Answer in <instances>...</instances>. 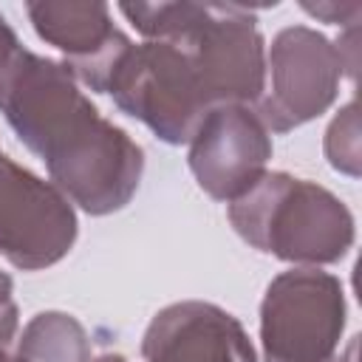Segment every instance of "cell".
<instances>
[{"instance_id":"8fae6325","label":"cell","mask_w":362,"mask_h":362,"mask_svg":"<svg viewBox=\"0 0 362 362\" xmlns=\"http://www.w3.org/2000/svg\"><path fill=\"white\" fill-rule=\"evenodd\" d=\"M25 362H90V339L82 322L65 311H40L17 339Z\"/></svg>"},{"instance_id":"3957f363","label":"cell","mask_w":362,"mask_h":362,"mask_svg":"<svg viewBox=\"0 0 362 362\" xmlns=\"http://www.w3.org/2000/svg\"><path fill=\"white\" fill-rule=\"evenodd\" d=\"M232 229L257 252L294 266H331L356 238L342 198L317 181L269 170L226 209Z\"/></svg>"},{"instance_id":"7c38bea8","label":"cell","mask_w":362,"mask_h":362,"mask_svg":"<svg viewBox=\"0 0 362 362\" xmlns=\"http://www.w3.org/2000/svg\"><path fill=\"white\" fill-rule=\"evenodd\" d=\"M325 158L334 170L359 175V113L356 102H348L325 130Z\"/></svg>"},{"instance_id":"6da1fadb","label":"cell","mask_w":362,"mask_h":362,"mask_svg":"<svg viewBox=\"0 0 362 362\" xmlns=\"http://www.w3.org/2000/svg\"><path fill=\"white\" fill-rule=\"evenodd\" d=\"M0 113L45 161L51 184L88 215L119 212L136 195L144 150L99 113L62 62L23 48L0 76Z\"/></svg>"},{"instance_id":"4fadbf2b","label":"cell","mask_w":362,"mask_h":362,"mask_svg":"<svg viewBox=\"0 0 362 362\" xmlns=\"http://www.w3.org/2000/svg\"><path fill=\"white\" fill-rule=\"evenodd\" d=\"M300 8L305 14L322 20V23L345 25V28L348 25H356L359 23V11H362L359 3H334V0H328V3H300Z\"/></svg>"},{"instance_id":"30bf717a","label":"cell","mask_w":362,"mask_h":362,"mask_svg":"<svg viewBox=\"0 0 362 362\" xmlns=\"http://www.w3.org/2000/svg\"><path fill=\"white\" fill-rule=\"evenodd\" d=\"M141 356L144 362H260L240 320L204 300L161 308L144 331Z\"/></svg>"},{"instance_id":"9a60e30c","label":"cell","mask_w":362,"mask_h":362,"mask_svg":"<svg viewBox=\"0 0 362 362\" xmlns=\"http://www.w3.org/2000/svg\"><path fill=\"white\" fill-rule=\"evenodd\" d=\"M20 51H23V45H20L14 28H11V25L6 23V17L0 14V76L11 68V62L17 59Z\"/></svg>"},{"instance_id":"5b68a950","label":"cell","mask_w":362,"mask_h":362,"mask_svg":"<svg viewBox=\"0 0 362 362\" xmlns=\"http://www.w3.org/2000/svg\"><path fill=\"white\" fill-rule=\"evenodd\" d=\"M345 320L339 277L308 266L280 272L260 300L263 362H342Z\"/></svg>"},{"instance_id":"e0dca14e","label":"cell","mask_w":362,"mask_h":362,"mask_svg":"<svg viewBox=\"0 0 362 362\" xmlns=\"http://www.w3.org/2000/svg\"><path fill=\"white\" fill-rule=\"evenodd\" d=\"M342 362H356V337L348 342V348L342 351Z\"/></svg>"},{"instance_id":"5bb4252c","label":"cell","mask_w":362,"mask_h":362,"mask_svg":"<svg viewBox=\"0 0 362 362\" xmlns=\"http://www.w3.org/2000/svg\"><path fill=\"white\" fill-rule=\"evenodd\" d=\"M14 283L11 277L0 269V342H14L17 337V305H14Z\"/></svg>"},{"instance_id":"2e32d148","label":"cell","mask_w":362,"mask_h":362,"mask_svg":"<svg viewBox=\"0 0 362 362\" xmlns=\"http://www.w3.org/2000/svg\"><path fill=\"white\" fill-rule=\"evenodd\" d=\"M0 362H25V359L17 354V348L11 351L8 342H0Z\"/></svg>"},{"instance_id":"9c48e42d","label":"cell","mask_w":362,"mask_h":362,"mask_svg":"<svg viewBox=\"0 0 362 362\" xmlns=\"http://www.w3.org/2000/svg\"><path fill=\"white\" fill-rule=\"evenodd\" d=\"M25 14L40 40L62 54V65L93 93H107L110 76L133 40L113 23L107 3L34 0Z\"/></svg>"},{"instance_id":"7a4b0ae2","label":"cell","mask_w":362,"mask_h":362,"mask_svg":"<svg viewBox=\"0 0 362 362\" xmlns=\"http://www.w3.org/2000/svg\"><path fill=\"white\" fill-rule=\"evenodd\" d=\"M144 40H173L201 71L212 107L255 105L266 88V40L249 8L235 3H119Z\"/></svg>"},{"instance_id":"ba28073f","label":"cell","mask_w":362,"mask_h":362,"mask_svg":"<svg viewBox=\"0 0 362 362\" xmlns=\"http://www.w3.org/2000/svg\"><path fill=\"white\" fill-rule=\"evenodd\" d=\"M187 144L198 187L215 201L232 204L269 173L272 133L249 105L212 107Z\"/></svg>"},{"instance_id":"52a82bcc","label":"cell","mask_w":362,"mask_h":362,"mask_svg":"<svg viewBox=\"0 0 362 362\" xmlns=\"http://www.w3.org/2000/svg\"><path fill=\"white\" fill-rule=\"evenodd\" d=\"M74 204L0 150V255L23 272L59 263L76 243Z\"/></svg>"},{"instance_id":"8992f818","label":"cell","mask_w":362,"mask_h":362,"mask_svg":"<svg viewBox=\"0 0 362 362\" xmlns=\"http://www.w3.org/2000/svg\"><path fill=\"white\" fill-rule=\"evenodd\" d=\"M345 76L337 45L311 25H286L266 51V88L255 102L269 133H288L322 116Z\"/></svg>"},{"instance_id":"277c9868","label":"cell","mask_w":362,"mask_h":362,"mask_svg":"<svg viewBox=\"0 0 362 362\" xmlns=\"http://www.w3.org/2000/svg\"><path fill=\"white\" fill-rule=\"evenodd\" d=\"M107 93L122 113L167 144H187L212 110L198 65L173 40L133 42L110 76Z\"/></svg>"},{"instance_id":"ac0fdd59","label":"cell","mask_w":362,"mask_h":362,"mask_svg":"<svg viewBox=\"0 0 362 362\" xmlns=\"http://www.w3.org/2000/svg\"><path fill=\"white\" fill-rule=\"evenodd\" d=\"M90 362H127L122 354H99V356H93Z\"/></svg>"}]
</instances>
